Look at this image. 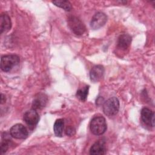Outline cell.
<instances>
[{"instance_id": "6da1fadb", "label": "cell", "mask_w": 155, "mask_h": 155, "mask_svg": "<svg viewBox=\"0 0 155 155\" xmlns=\"http://www.w3.org/2000/svg\"><path fill=\"white\" fill-rule=\"evenodd\" d=\"M107 125L105 119L103 116L94 117L90 124L91 132L94 135H102L107 130Z\"/></svg>"}, {"instance_id": "7a4b0ae2", "label": "cell", "mask_w": 155, "mask_h": 155, "mask_svg": "<svg viewBox=\"0 0 155 155\" xmlns=\"http://www.w3.org/2000/svg\"><path fill=\"white\" fill-rule=\"evenodd\" d=\"M20 59L16 54L4 55L1 58V68L5 72L10 71L13 67L19 64Z\"/></svg>"}, {"instance_id": "3957f363", "label": "cell", "mask_w": 155, "mask_h": 155, "mask_svg": "<svg viewBox=\"0 0 155 155\" xmlns=\"http://www.w3.org/2000/svg\"><path fill=\"white\" fill-rule=\"evenodd\" d=\"M119 101L116 97H113L104 102L103 111L105 115L111 117L115 116L119 110Z\"/></svg>"}, {"instance_id": "277c9868", "label": "cell", "mask_w": 155, "mask_h": 155, "mask_svg": "<svg viewBox=\"0 0 155 155\" xmlns=\"http://www.w3.org/2000/svg\"><path fill=\"white\" fill-rule=\"evenodd\" d=\"M67 23L71 30L76 35H82L86 30L84 24L79 18L75 16H68Z\"/></svg>"}, {"instance_id": "5b68a950", "label": "cell", "mask_w": 155, "mask_h": 155, "mask_svg": "<svg viewBox=\"0 0 155 155\" xmlns=\"http://www.w3.org/2000/svg\"><path fill=\"white\" fill-rule=\"evenodd\" d=\"M10 136L17 139H24L28 136V130L21 124H16L12 127L10 130Z\"/></svg>"}, {"instance_id": "8992f818", "label": "cell", "mask_w": 155, "mask_h": 155, "mask_svg": "<svg viewBox=\"0 0 155 155\" xmlns=\"http://www.w3.org/2000/svg\"><path fill=\"white\" fill-rule=\"evenodd\" d=\"M107 21V16L103 12L96 13L90 21V27L93 30H97L103 27Z\"/></svg>"}, {"instance_id": "52a82bcc", "label": "cell", "mask_w": 155, "mask_h": 155, "mask_svg": "<svg viewBox=\"0 0 155 155\" xmlns=\"http://www.w3.org/2000/svg\"><path fill=\"white\" fill-rule=\"evenodd\" d=\"M24 120L30 128H33L38 124L39 116L36 110L32 108L24 113Z\"/></svg>"}, {"instance_id": "ba28073f", "label": "cell", "mask_w": 155, "mask_h": 155, "mask_svg": "<svg viewBox=\"0 0 155 155\" xmlns=\"http://www.w3.org/2000/svg\"><path fill=\"white\" fill-rule=\"evenodd\" d=\"M141 119L143 122L150 126L153 127L154 126V113L151 110L148 108H143L140 113Z\"/></svg>"}, {"instance_id": "9c48e42d", "label": "cell", "mask_w": 155, "mask_h": 155, "mask_svg": "<svg viewBox=\"0 0 155 155\" xmlns=\"http://www.w3.org/2000/svg\"><path fill=\"white\" fill-rule=\"evenodd\" d=\"M106 153L105 141L104 139H99L96 141L90 148V154L92 155H103Z\"/></svg>"}, {"instance_id": "30bf717a", "label": "cell", "mask_w": 155, "mask_h": 155, "mask_svg": "<svg viewBox=\"0 0 155 155\" xmlns=\"http://www.w3.org/2000/svg\"><path fill=\"white\" fill-rule=\"evenodd\" d=\"M104 74V68L101 65H97L94 66L90 70V78L93 82H98L103 76Z\"/></svg>"}, {"instance_id": "8fae6325", "label": "cell", "mask_w": 155, "mask_h": 155, "mask_svg": "<svg viewBox=\"0 0 155 155\" xmlns=\"http://www.w3.org/2000/svg\"><path fill=\"white\" fill-rule=\"evenodd\" d=\"M47 102V97L43 93L36 95L32 102V108L34 110H40L43 108Z\"/></svg>"}, {"instance_id": "7c38bea8", "label": "cell", "mask_w": 155, "mask_h": 155, "mask_svg": "<svg viewBox=\"0 0 155 155\" xmlns=\"http://www.w3.org/2000/svg\"><path fill=\"white\" fill-rule=\"evenodd\" d=\"M12 27V22L9 16L5 13H2L0 16V30L1 33L8 31Z\"/></svg>"}, {"instance_id": "4fadbf2b", "label": "cell", "mask_w": 155, "mask_h": 155, "mask_svg": "<svg viewBox=\"0 0 155 155\" xmlns=\"http://www.w3.org/2000/svg\"><path fill=\"white\" fill-rule=\"evenodd\" d=\"M131 42V37L128 34H122L119 36L117 40V47L121 50H126L128 48Z\"/></svg>"}, {"instance_id": "5bb4252c", "label": "cell", "mask_w": 155, "mask_h": 155, "mask_svg": "<svg viewBox=\"0 0 155 155\" xmlns=\"http://www.w3.org/2000/svg\"><path fill=\"white\" fill-rule=\"evenodd\" d=\"M12 143L9 135L7 133H4L2 137V140L1 142V154H3L9 148Z\"/></svg>"}, {"instance_id": "9a60e30c", "label": "cell", "mask_w": 155, "mask_h": 155, "mask_svg": "<svg viewBox=\"0 0 155 155\" xmlns=\"http://www.w3.org/2000/svg\"><path fill=\"white\" fill-rule=\"evenodd\" d=\"M64 128V120L62 119H57L53 125V131L54 134L58 137H62Z\"/></svg>"}, {"instance_id": "2e32d148", "label": "cell", "mask_w": 155, "mask_h": 155, "mask_svg": "<svg viewBox=\"0 0 155 155\" xmlns=\"http://www.w3.org/2000/svg\"><path fill=\"white\" fill-rule=\"evenodd\" d=\"M56 6L60 7L67 12H69L72 8L71 4L68 1L66 0H59V1H54L52 2Z\"/></svg>"}, {"instance_id": "e0dca14e", "label": "cell", "mask_w": 155, "mask_h": 155, "mask_svg": "<svg viewBox=\"0 0 155 155\" xmlns=\"http://www.w3.org/2000/svg\"><path fill=\"white\" fill-rule=\"evenodd\" d=\"M89 86L87 85L82 88L79 89L76 92L77 97L82 101H85L88 94Z\"/></svg>"}, {"instance_id": "ac0fdd59", "label": "cell", "mask_w": 155, "mask_h": 155, "mask_svg": "<svg viewBox=\"0 0 155 155\" xmlns=\"http://www.w3.org/2000/svg\"><path fill=\"white\" fill-rule=\"evenodd\" d=\"M65 132V134L67 136H72L74 135V134L76 133V130H75V128L73 127L68 126V127H67L66 128Z\"/></svg>"}, {"instance_id": "d6986e66", "label": "cell", "mask_w": 155, "mask_h": 155, "mask_svg": "<svg viewBox=\"0 0 155 155\" xmlns=\"http://www.w3.org/2000/svg\"><path fill=\"white\" fill-rule=\"evenodd\" d=\"M5 101H6V97L3 94H1V104H2L4 103L5 102Z\"/></svg>"}]
</instances>
